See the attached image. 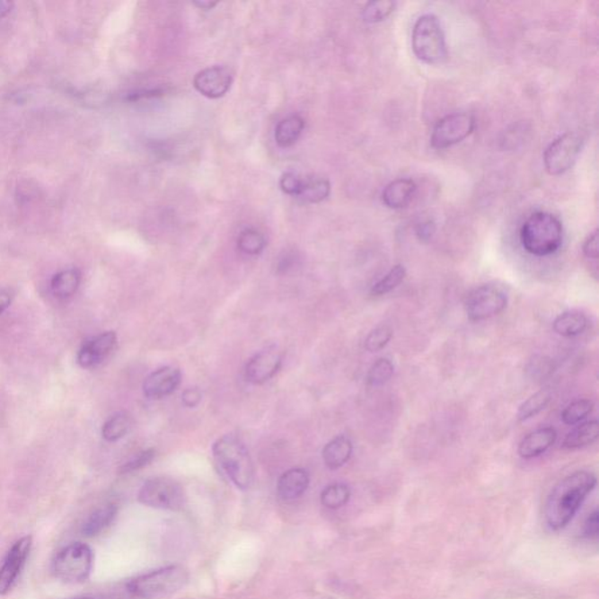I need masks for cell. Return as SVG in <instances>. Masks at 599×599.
I'll return each mask as SVG.
<instances>
[{
    "mask_svg": "<svg viewBox=\"0 0 599 599\" xmlns=\"http://www.w3.org/2000/svg\"><path fill=\"white\" fill-rule=\"evenodd\" d=\"M596 485V475L586 471H578L562 479L549 494L544 508L549 528L561 531L567 527Z\"/></svg>",
    "mask_w": 599,
    "mask_h": 599,
    "instance_id": "1",
    "label": "cell"
},
{
    "mask_svg": "<svg viewBox=\"0 0 599 599\" xmlns=\"http://www.w3.org/2000/svg\"><path fill=\"white\" fill-rule=\"evenodd\" d=\"M520 242L525 252L535 257L558 252L563 242L561 220L546 211L535 212L521 226Z\"/></svg>",
    "mask_w": 599,
    "mask_h": 599,
    "instance_id": "2",
    "label": "cell"
},
{
    "mask_svg": "<svg viewBox=\"0 0 599 599\" xmlns=\"http://www.w3.org/2000/svg\"><path fill=\"white\" fill-rule=\"evenodd\" d=\"M219 466L237 489L247 490L254 481V466L247 448L234 436H224L212 446Z\"/></svg>",
    "mask_w": 599,
    "mask_h": 599,
    "instance_id": "3",
    "label": "cell"
},
{
    "mask_svg": "<svg viewBox=\"0 0 599 599\" xmlns=\"http://www.w3.org/2000/svg\"><path fill=\"white\" fill-rule=\"evenodd\" d=\"M189 581L187 569L181 566H168L143 574L128 583V591L142 599H162L179 593Z\"/></svg>",
    "mask_w": 599,
    "mask_h": 599,
    "instance_id": "4",
    "label": "cell"
},
{
    "mask_svg": "<svg viewBox=\"0 0 599 599\" xmlns=\"http://www.w3.org/2000/svg\"><path fill=\"white\" fill-rule=\"evenodd\" d=\"M411 45L417 59L425 64L438 65L447 59L445 33L436 15L427 13L417 19L412 29Z\"/></svg>",
    "mask_w": 599,
    "mask_h": 599,
    "instance_id": "5",
    "label": "cell"
},
{
    "mask_svg": "<svg viewBox=\"0 0 599 599\" xmlns=\"http://www.w3.org/2000/svg\"><path fill=\"white\" fill-rule=\"evenodd\" d=\"M92 551L87 544L75 542L65 547L53 562L54 575L66 583H83L92 573Z\"/></svg>",
    "mask_w": 599,
    "mask_h": 599,
    "instance_id": "6",
    "label": "cell"
},
{
    "mask_svg": "<svg viewBox=\"0 0 599 599\" xmlns=\"http://www.w3.org/2000/svg\"><path fill=\"white\" fill-rule=\"evenodd\" d=\"M183 487L173 479L157 477L149 479L138 492V501L148 507L163 510H181L184 507Z\"/></svg>",
    "mask_w": 599,
    "mask_h": 599,
    "instance_id": "7",
    "label": "cell"
},
{
    "mask_svg": "<svg viewBox=\"0 0 599 599\" xmlns=\"http://www.w3.org/2000/svg\"><path fill=\"white\" fill-rule=\"evenodd\" d=\"M508 297L502 289L493 285L479 286L466 295L465 312L472 322L493 318L504 312Z\"/></svg>",
    "mask_w": 599,
    "mask_h": 599,
    "instance_id": "8",
    "label": "cell"
},
{
    "mask_svg": "<svg viewBox=\"0 0 599 599\" xmlns=\"http://www.w3.org/2000/svg\"><path fill=\"white\" fill-rule=\"evenodd\" d=\"M582 138L575 133H566L552 141L543 154L544 168L549 175L559 176L571 169L581 154Z\"/></svg>",
    "mask_w": 599,
    "mask_h": 599,
    "instance_id": "9",
    "label": "cell"
},
{
    "mask_svg": "<svg viewBox=\"0 0 599 599\" xmlns=\"http://www.w3.org/2000/svg\"><path fill=\"white\" fill-rule=\"evenodd\" d=\"M477 122L470 113H454L439 119L432 130L431 145L435 149H447L466 140L475 130Z\"/></svg>",
    "mask_w": 599,
    "mask_h": 599,
    "instance_id": "10",
    "label": "cell"
},
{
    "mask_svg": "<svg viewBox=\"0 0 599 599\" xmlns=\"http://www.w3.org/2000/svg\"><path fill=\"white\" fill-rule=\"evenodd\" d=\"M32 548V536H24L18 540L7 552L2 568H0V595L9 593L19 574L25 566L27 558Z\"/></svg>",
    "mask_w": 599,
    "mask_h": 599,
    "instance_id": "11",
    "label": "cell"
},
{
    "mask_svg": "<svg viewBox=\"0 0 599 599\" xmlns=\"http://www.w3.org/2000/svg\"><path fill=\"white\" fill-rule=\"evenodd\" d=\"M281 365L282 354L279 348L269 347L259 351L246 365V380L252 384H264L276 376Z\"/></svg>",
    "mask_w": 599,
    "mask_h": 599,
    "instance_id": "12",
    "label": "cell"
},
{
    "mask_svg": "<svg viewBox=\"0 0 599 599\" xmlns=\"http://www.w3.org/2000/svg\"><path fill=\"white\" fill-rule=\"evenodd\" d=\"M232 84V75L229 69L214 66L197 73L193 79V86L200 94L208 99H219L226 95Z\"/></svg>",
    "mask_w": 599,
    "mask_h": 599,
    "instance_id": "13",
    "label": "cell"
},
{
    "mask_svg": "<svg viewBox=\"0 0 599 599\" xmlns=\"http://www.w3.org/2000/svg\"><path fill=\"white\" fill-rule=\"evenodd\" d=\"M118 336L114 331L102 332L84 343L77 354V363L81 368L90 369L100 365L114 350Z\"/></svg>",
    "mask_w": 599,
    "mask_h": 599,
    "instance_id": "14",
    "label": "cell"
},
{
    "mask_svg": "<svg viewBox=\"0 0 599 599\" xmlns=\"http://www.w3.org/2000/svg\"><path fill=\"white\" fill-rule=\"evenodd\" d=\"M181 381V371L173 366H163L150 374L143 383V393L150 400H160L172 395Z\"/></svg>",
    "mask_w": 599,
    "mask_h": 599,
    "instance_id": "15",
    "label": "cell"
},
{
    "mask_svg": "<svg viewBox=\"0 0 599 599\" xmlns=\"http://www.w3.org/2000/svg\"><path fill=\"white\" fill-rule=\"evenodd\" d=\"M556 438H558V432L554 427L537 428L521 440L517 447V454L524 459L540 457L554 445Z\"/></svg>",
    "mask_w": 599,
    "mask_h": 599,
    "instance_id": "16",
    "label": "cell"
},
{
    "mask_svg": "<svg viewBox=\"0 0 599 599\" xmlns=\"http://www.w3.org/2000/svg\"><path fill=\"white\" fill-rule=\"evenodd\" d=\"M417 185L412 180L400 179L386 185L382 192V202L392 210L407 207L415 198Z\"/></svg>",
    "mask_w": 599,
    "mask_h": 599,
    "instance_id": "17",
    "label": "cell"
},
{
    "mask_svg": "<svg viewBox=\"0 0 599 599\" xmlns=\"http://www.w3.org/2000/svg\"><path fill=\"white\" fill-rule=\"evenodd\" d=\"M309 481L311 479L306 470H288L281 475L277 482V494L284 501L296 500L306 492Z\"/></svg>",
    "mask_w": 599,
    "mask_h": 599,
    "instance_id": "18",
    "label": "cell"
},
{
    "mask_svg": "<svg viewBox=\"0 0 599 599\" xmlns=\"http://www.w3.org/2000/svg\"><path fill=\"white\" fill-rule=\"evenodd\" d=\"M353 454V443L346 436L331 439L322 450V459L328 469L338 470L345 466Z\"/></svg>",
    "mask_w": 599,
    "mask_h": 599,
    "instance_id": "19",
    "label": "cell"
},
{
    "mask_svg": "<svg viewBox=\"0 0 599 599\" xmlns=\"http://www.w3.org/2000/svg\"><path fill=\"white\" fill-rule=\"evenodd\" d=\"M587 318L578 311H568L559 314L552 322V330L563 338H575L586 330Z\"/></svg>",
    "mask_w": 599,
    "mask_h": 599,
    "instance_id": "20",
    "label": "cell"
},
{
    "mask_svg": "<svg viewBox=\"0 0 599 599\" xmlns=\"http://www.w3.org/2000/svg\"><path fill=\"white\" fill-rule=\"evenodd\" d=\"M598 436V421H587V423L581 424L579 427H575L573 431L566 436V438H564L562 443V447L568 448V450H577V448L591 445V444L596 442Z\"/></svg>",
    "mask_w": 599,
    "mask_h": 599,
    "instance_id": "21",
    "label": "cell"
},
{
    "mask_svg": "<svg viewBox=\"0 0 599 599\" xmlns=\"http://www.w3.org/2000/svg\"><path fill=\"white\" fill-rule=\"evenodd\" d=\"M304 119L299 115H292L279 122L276 128V142L281 148H288L295 145L303 134Z\"/></svg>",
    "mask_w": 599,
    "mask_h": 599,
    "instance_id": "22",
    "label": "cell"
},
{
    "mask_svg": "<svg viewBox=\"0 0 599 599\" xmlns=\"http://www.w3.org/2000/svg\"><path fill=\"white\" fill-rule=\"evenodd\" d=\"M81 274L79 270L65 269L57 273L51 281V291L57 299L65 300L75 295L79 288Z\"/></svg>",
    "mask_w": 599,
    "mask_h": 599,
    "instance_id": "23",
    "label": "cell"
},
{
    "mask_svg": "<svg viewBox=\"0 0 599 599\" xmlns=\"http://www.w3.org/2000/svg\"><path fill=\"white\" fill-rule=\"evenodd\" d=\"M116 514H118V507L114 504L106 505L101 508L96 509L88 517L86 523H84L83 534L87 537L99 535L100 533L110 527V524L113 523Z\"/></svg>",
    "mask_w": 599,
    "mask_h": 599,
    "instance_id": "24",
    "label": "cell"
},
{
    "mask_svg": "<svg viewBox=\"0 0 599 599\" xmlns=\"http://www.w3.org/2000/svg\"><path fill=\"white\" fill-rule=\"evenodd\" d=\"M330 195V181L323 179H309L304 181L303 189L297 198L306 203H321Z\"/></svg>",
    "mask_w": 599,
    "mask_h": 599,
    "instance_id": "25",
    "label": "cell"
},
{
    "mask_svg": "<svg viewBox=\"0 0 599 599\" xmlns=\"http://www.w3.org/2000/svg\"><path fill=\"white\" fill-rule=\"evenodd\" d=\"M552 395L549 389H542L534 393V395L528 398L527 401L521 405L519 411H517V419L519 421H525L539 415L542 410L548 407L551 403Z\"/></svg>",
    "mask_w": 599,
    "mask_h": 599,
    "instance_id": "26",
    "label": "cell"
},
{
    "mask_svg": "<svg viewBox=\"0 0 599 599\" xmlns=\"http://www.w3.org/2000/svg\"><path fill=\"white\" fill-rule=\"evenodd\" d=\"M131 427V418L125 412L116 413L103 424L102 436L107 442H118L123 438Z\"/></svg>",
    "mask_w": 599,
    "mask_h": 599,
    "instance_id": "27",
    "label": "cell"
},
{
    "mask_svg": "<svg viewBox=\"0 0 599 599\" xmlns=\"http://www.w3.org/2000/svg\"><path fill=\"white\" fill-rule=\"evenodd\" d=\"M405 277H407V269H405L403 265L393 266V268L390 269L381 280H378L376 284L371 287V295L376 297L385 295V294L397 288L398 286L404 281Z\"/></svg>",
    "mask_w": 599,
    "mask_h": 599,
    "instance_id": "28",
    "label": "cell"
},
{
    "mask_svg": "<svg viewBox=\"0 0 599 599\" xmlns=\"http://www.w3.org/2000/svg\"><path fill=\"white\" fill-rule=\"evenodd\" d=\"M351 496L350 489L345 484L327 486L321 493V502L328 509H339L348 504Z\"/></svg>",
    "mask_w": 599,
    "mask_h": 599,
    "instance_id": "29",
    "label": "cell"
},
{
    "mask_svg": "<svg viewBox=\"0 0 599 599\" xmlns=\"http://www.w3.org/2000/svg\"><path fill=\"white\" fill-rule=\"evenodd\" d=\"M595 404L593 401H575L563 410L561 415L562 421L564 424L571 425V427H573V425L581 423L582 420H585L586 417L593 412Z\"/></svg>",
    "mask_w": 599,
    "mask_h": 599,
    "instance_id": "30",
    "label": "cell"
},
{
    "mask_svg": "<svg viewBox=\"0 0 599 599\" xmlns=\"http://www.w3.org/2000/svg\"><path fill=\"white\" fill-rule=\"evenodd\" d=\"M396 3L392 0H377L366 4L362 11L363 21L366 22H381L385 21L395 11Z\"/></svg>",
    "mask_w": 599,
    "mask_h": 599,
    "instance_id": "31",
    "label": "cell"
},
{
    "mask_svg": "<svg viewBox=\"0 0 599 599\" xmlns=\"http://www.w3.org/2000/svg\"><path fill=\"white\" fill-rule=\"evenodd\" d=\"M238 247L242 253L258 255L265 250L266 239L264 234L253 229L242 231L238 238Z\"/></svg>",
    "mask_w": 599,
    "mask_h": 599,
    "instance_id": "32",
    "label": "cell"
},
{
    "mask_svg": "<svg viewBox=\"0 0 599 599\" xmlns=\"http://www.w3.org/2000/svg\"><path fill=\"white\" fill-rule=\"evenodd\" d=\"M395 373V366L393 363L388 358H378L376 362L371 366L366 382L370 386H381L393 376Z\"/></svg>",
    "mask_w": 599,
    "mask_h": 599,
    "instance_id": "33",
    "label": "cell"
},
{
    "mask_svg": "<svg viewBox=\"0 0 599 599\" xmlns=\"http://www.w3.org/2000/svg\"><path fill=\"white\" fill-rule=\"evenodd\" d=\"M393 331L389 326L374 328L366 339V349L370 353H378L392 341Z\"/></svg>",
    "mask_w": 599,
    "mask_h": 599,
    "instance_id": "34",
    "label": "cell"
},
{
    "mask_svg": "<svg viewBox=\"0 0 599 599\" xmlns=\"http://www.w3.org/2000/svg\"><path fill=\"white\" fill-rule=\"evenodd\" d=\"M154 457H156V451H154V448L143 451L141 454L135 455L133 459H130L129 462L125 463V465L121 467V472L130 473L141 470L143 467L148 466Z\"/></svg>",
    "mask_w": 599,
    "mask_h": 599,
    "instance_id": "35",
    "label": "cell"
},
{
    "mask_svg": "<svg viewBox=\"0 0 599 599\" xmlns=\"http://www.w3.org/2000/svg\"><path fill=\"white\" fill-rule=\"evenodd\" d=\"M304 181L301 177L297 176L296 173L287 172L281 177L280 180V188L281 190L287 195L291 196H299L301 189H303Z\"/></svg>",
    "mask_w": 599,
    "mask_h": 599,
    "instance_id": "36",
    "label": "cell"
},
{
    "mask_svg": "<svg viewBox=\"0 0 599 599\" xmlns=\"http://www.w3.org/2000/svg\"><path fill=\"white\" fill-rule=\"evenodd\" d=\"M583 253L586 258L597 260L599 255L598 231H595L583 243Z\"/></svg>",
    "mask_w": 599,
    "mask_h": 599,
    "instance_id": "37",
    "label": "cell"
},
{
    "mask_svg": "<svg viewBox=\"0 0 599 599\" xmlns=\"http://www.w3.org/2000/svg\"><path fill=\"white\" fill-rule=\"evenodd\" d=\"M436 233V224L431 220H425V222L418 224L416 229L417 237L420 242H430Z\"/></svg>",
    "mask_w": 599,
    "mask_h": 599,
    "instance_id": "38",
    "label": "cell"
},
{
    "mask_svg": "<svg viewBox=\"0 0 599 599\" xmlns=\"http://www.w3.org/2000/svg\"><path fill=\"white\" fill-rule=\"evenodd\" d=\"M202 392L198 388H188L181 393V401L188 408H196L202 401Z\"/></svg>",
    "mask_w": 599,
    "mask_h": 599,
    "instance_id": "39",
    "label": "cell"
},
{
    "mask_svg": "<svg viewBox=\"0 0 599 599\" xmlns=\"http://www.w3.org/2000/svg\"><path fill=\"white\" fill-rule=\"evenodd\" d=\"M599 531V514L598 510H594L587 517L585 524V536L589 537V539H594V537L598 536Z\"/></svg>",
    "mask_w": 599,
    "mask_h": 599,
    "instance_id": "40",
    "label": "cell"
},
{
    "mask_svg": "<svg viewBox=\"0 0 599 599\" xmlns=\"http://www.w3.org/2000/svg\"><path fill=\"white\" fill-rule=\"evenodd\" d=\"M296 259L292 254H286L285 257H282L277 264V273L286 274L293 269V266L295 265Z\"/></svg>",
    "mask_w": 599,
    "mask_h": 599,
    "instance_id": "41",
    "label": "cell"
},
{
    "mask_svg": "<svg viewBox=\"0 0 599 599\" xmlns=\"http://www.w3.org/2000/svg\"><path fill=\"white\" fill-rule=\"evenodd\" d=\"M11 304V295L7 292H0V315L9 308Z\"/></svg>",
    "mask_w": 599,
    "mask_h": 599,
    "instance_id": "42",
    "label": "cell"
},
{
    "mask_svg": "<svg viewBox=\"0 0 599 599\" xmlns=\"http://www.w3.org/2000/svg\"><path fill=\"white\" fill-rule=\"evenodd\" d=\"M13 4L6 2V0H0V18L5 17L13 11Z\"/></svg>",
    "mask_w": 599,
    "mask_h": 599,
    "instance_id": "43",
    "label": "cell"
},
{
    "mask_svg": "<svg viewBox=\"0 0 599 599\" xmlns=\"http://www.w3.org/2000/svg\"><path fill=\"white\" fill-rule=\"evenodd\" d=\"M195 4L197 6L200 7V9L204 10H211L212 7L217 5V3L216 2H205V0H203V2H195Z\"/></svg>",
    "mask_w": 599,
    "mask_h": 599,
    "instance_id": "44",
    "label": "cell"
},
{
    "mask_svg": "<svg viewBox=\"0 0 599 599\" xmlns=\"http://www.w3.org/2000/svg\"><path fill=\"white\" fill-rule=\"evenodd\" d=\"M76 599H91V598H76Z\"/></svg>",
    "mask_w": 599,
    "mask_h": 599,
    "instance_id": "45",
    "label": "cell"
}]
</instances>
